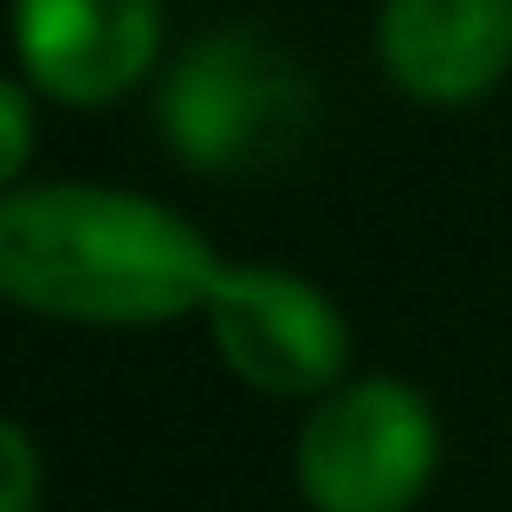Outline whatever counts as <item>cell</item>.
<instances>
[{"mask_svg": "<svg viewBox=\"0 0 512 512\" xmlns=\"http://www.w3.org/2000/svg\"><path fill=\"white\" fill-rule=\"evenodd\" d=\"M227 253L163 195L91 175L0 188V299L78 331H156L201 318Z\"/></svg>", "mask_w": 512, "mask_h": 512, "instance_id": "6da1fadb", "label": "cell"}, {"mask_svg": "<svg viewBox=\"0 0 512 512\" xmlns=\"http://www.w3.org/2000/svg\"><path fill=\"white\" fill-rule=\"evenodd\" d=\"M312 91L318 85L292 65V52L273 33L227 20L188 39L156 72L150 117L163 150L188 175H247L299 143L318 104Z\"/></svg>", "mask_w": 512, "mask_h": 512, "instance_id": "7a4b0ae2", "label": "cell"}, {"mask_svg": "<svg viewBox=\"0 0 512 512\" xmlns=\"http://www.w3.org/2000/svg\"><path fill=\"white\" fill-rule=\"evenodd\" d=\"M448 428L422 383L350 370L299 409L286 474L305 512H415L435 493Z\"/></svg>", "mask_w": 512, "mask_h": 512, "instance_id": "3957f363", "label": "cell"}, {"mask_svg": "<svg viewBox=\"0 0 512 512\" xmlns=\"http://www.w3.org/2000/svg\"><path fill=\"white\" fill-rule=\"evenodd\" d=\"M240 389L266 402H318L357 370V325L325 279L279 260H227L195 318Z\"/></svg>", "mask_w": 512, "mask_h": 512, "instance_id": "277c9868", "label": "cell"}, {"mask_svg": "<svg viewBox=\"0 0 512 512\" xmlns=\"http://www.w3.org/2000/svg\"><path fill=\"white\" fill-rule=\"evenodd\" d=\"M13 72L52 111H111L169 65L163 0H13Z\"/></svg>", "mask_w": 512, "mask_h": 512, "instance_id": "5b68a950", "label": "cell"}, {"mask_svg": "<svg viewBox=\"0 0 512 512\" xmlns=\"http://www.w3.org/2000/svg\"><path fill=\"white\" fill-rule=\"evenodd\" d=\"M376 72L422 111H474L512 78V0H376Z\"/></svg>", "mask_w": 512, "mask_h": 512, "instance_id": "8992f818", "label": "cell"}, {"mask_svg": "<svg viewBox=\"0 0 512 512\" xmlns=\"http://www.w3.org/2000/svg\"><path fill=\"white\" fill-rule=\"evenodd\" d=\"M39 111H52L20 72L0 78V188L33 182V156H39Z\"/></svg>", "mask_w": 512, "mask_h": 512, "instance_id": "52a82bcc", "label": "cell"}, {"mask_svg": "<svg viewBox=\"0 0 512 512\" xmlns=\"http://www.w3.org/2000/svg\"><path fill=\"white\" fill-rule=\"evenodd\" d=\"M46 506V454L20 415L0 422V512H39Z\"/></svg>", "mask_w": 512, "mask_h": 512, "instance_id": "ba28073f", "label": "cell"}]
</instances>
